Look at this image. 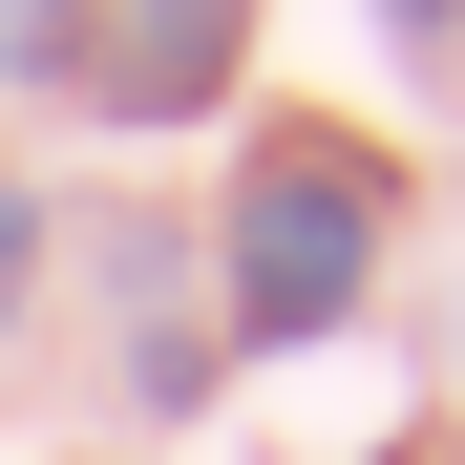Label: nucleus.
<instances>
[{"label":"nucleus","mask_w":465,"mask_h":465,"mask_svg":"<svg viewBox=\"0 0 465 465\" xmlns=\"http://www.w3.org/2000/svg\"><path fill=\"white\" fill-rule=\"evenodd\" d=\"M0 85H85V0H0Z\"/></svg>","instance_id":"7ed1b4c3"},{"label":"nucleus","mask_w":465,"mask_h":465,"mask_svg":"<svg viewBox=\"0 0 465 465\" xmlns=\"http://www.w3.org/2000/svg\"><path fill=\"white\" fill-rule=\"evenodd\" d=\"M381 296V148L360 127H275L232 170V339H339Z\"/></svg>","instance_id":"f257e3e1"},{"label":"nucleus","mask_w":465,"mask_h":465,"mask_svg":"<svg viewBox=\"0 0 465 465\" xmlns=\"http://www.w3.org/2000/svg\"><path fill=\"white\" fill-rule=\"evenodd\" d=\"M381 22H423V43H444V22H465V0H381Z\"/></svg>","instance_id":"39448f33"},{"label":"nucleus","mask_w":465,"mask_h":465,"mask_svg":"<svg viewBox=\"0 0 465 465\" xmlns=\"http://www.w3.org/2000/svg\"><path fill=\"white\" fill-rule=\"evenodd\" d=\"M22 275H43V212L0 191V339H22Z\"/></svg>","instance_id":"20e7f679"},{"label":"nucleus","mask_w":465,"mask_h":465,"mask_svg":"<svg viewBox=\"0 0 465 465\" xmlns=\"http://www.w3.org/2000/svg\"><path fill=\"white\" fill-rule=\"evenodd\" d=\"M232 43H254V0H106V22H85V85L127 127H170V106L232 85Z\"/></svg>","instance_id":"f03ea898"}]
</instances>
